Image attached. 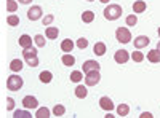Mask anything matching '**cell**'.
<instances>
[{"instance_id": "cell-38", "label": "cell", "mask_w": 160, "mask_h": 118, "mask_svg": "<svg viewBox=\"0 0 160 118\" xmlns=\"http://www.w3.org/2000/svg\"><path fill=\"white\" fill-rule=\"evenodd\" d=\"M21 3H29V2H32V0H19Z\"/></svg>"}, {"instance_id": "cell-21", "label": "cell", "mask_w": 160, "mask_h": 118, "mask_svg": "<svg viewBox=\"0 0 160 118\" xmlns=\"http://www.w3.org/2000/svg\"><path fill=\"white\" fill-rule=\"evenodd\" d=\"M130 113V107L127 106V104H120V106L117 107V115L120 116H127Z\"/></svg>"}, {"instance_id": "cell-25", "label": "cell", "mask_w": 160, "mask_h": 118, "mask_svg": "<svg viewBox=\"0 0 160 118\" xmlns=\"http://www.w3.org/2000/svg\"><path fill=\"white\" fill-rule=\"evenodd\" d=\"M35 116H37V118H48V116H50V110H48L47 107H42V109L37 110Z\"/></svg>"}, {"instance_id": "cell-7", "label": "cell", "mask_w": 160, "mask_h": 118, "mask_svg": "<svg viewBox=\"0 0 160 118\" xmlns=\"http://www.w3.org/2000/svg\"><path fill=\"white\" fill-rule=\"evenodd\" d=\"M114 59H115V62H117V64H127V62H128V59H130V54H128V51L120 50V51H115Z\"/></svg>"}, {"instance_id": "cell-32", "label": "cell", "mask_w": 160, "mask_h": 118, "mask_svg": "<svg viewBox=\"0 0 160 118\" xmlns=\"http://www.w3.org/2000/svg\"><path fill=\"white\" fill-rule=\"evenodd\" d=\"M7 22H8L10 26H18V24H19V18H18L16 15H10V16L7 18Z\"/></svg>"}, {"instance_id": "cell-28", "label": "cell", "mask_w": 160, "mask_h": 118, "mask_svg": "<svg viewBox=\"0 0 160 118\" xmlns=\"http://www.w3.org/2000/svg\"><path fill=\"white\" fill-rule=\"evenodd\" d=\"M64 113H66L64 106H55V109H53V115L55 116H62Z\"/></svg>"}, {"instance_id": "cell-15", "label": "cell", "mask_w": 160, "mask_h": 118, "mask_svg": "<svg viewBox=\"0 0 160 118\" xmlns=\"http://www.w3.org/2000/svg\"><path fill=\"white\" fill-rule=\"evenodd\" d=\"M61 50L66 51V53H71V51L74 50V42L71 40V38H66V40L61 42Z\"/></svg>"}, {"instance_id": "cell-5", "label": "cell", "mask_w": 160, "mask_h": 118, "mask_svg": "<svg viewBox=\"0 0 160 118\" xmlns=\"http://www.w3.org/2000/svg\"><path fill=\"white\" fill-rule=\"evenodd\" d=\"M42 8H40L38 5H35V7H32V8H29V11H28V18L31 19V21H38L40 18H42Z\"/></svg>"}, {"instance_id": "cell-13", "label": "cell", "mask_w": 160, "mask_h": 118, "mask_svg": "<svg viewBox=\"0 0 160 118\" xmlns=\"http://www.w3.org/2000/svg\"><path fill=\"white\" fill-rule=\"evenodd\" d=\"M18 42H19V45H21L22 48H31V46H32V38H31L29 35H26V34L19 37Z\"/></svg>"}, {"instance_id": "cell-27", "label": "cell", "mask_w": 160, "mask_h": 118, "mask_svg": "<svg viewBox=\"0 0 160 118\" xmlns=\"http://www.w3.org/2000/svg\"><path fill=\"white\" fill-rule=\"evenodd\" d=\"M127 26H131V27H135V26L138 24V18H136V15H130V16H127Z\"/></svg>"}, {"instance_id": "cell-34", "label": "cell", "mask_w": 160, "mask_h": 118, "mask_svg": "<svg viewBox=\"0 0 160 118\" xmlns=\"http://www.w3.org/2000/svg\"><path fill=\"white\" fill-rule=\"evenodd\" d=\"M53 19H55V16H53V15H47L43 18V26H50L53 22Z\"/></svg>"}, {"instance_id": "cell-33", "label": "cell", "mask_w": 160, "mask_h": 118, "mask_svg": "<svg viewBox=\"0 0 160 118\" xmlns=\"http://www.w3.org/2000/svg\"><path fill=\"white\" fill-rule=\"evenodd\" d=\"M77 46L80 48V50H85L87 46H88V40H87V38H78V40H77Z\"/></svg>"}, {"instance_id": "cell-4", "label": "cell", "mask_w": 160, "mask_h": 118, "mask_svg": "<svg viewBox=\"0 0 160 118\" xmlns=\"http://www.w3.org/2000/svg\"><path fill=\"white\" fill-rule=\"evenodd\" d=\"M101 80V75H99V70H93V72H88L87 77H85V83L87 86H96Z\"/></svg>"}, {"instance_id": "cell-42", "label": "cell", "mask_w": 160, "mask_h": 118, "mask_svg": "<svg viewBox=\"0 0 160 118\" xmlns=\"http://www.w3.org/2000/svg\"><path fill=\"white\" fill-rule=\"evenodd\" d=\"M87 2H93V0H87Z\"/></svg>"}, {"instance_id": "cell-3", "label": "cell", "mask_w": 160, "mask_h": 118, "mask_svg": "<svg viewBox=\"0 0 160 118\" xmlns=\"http://www.w3.org/2000/svg\"><path fill=\"white\" fill-rule=\"evenodd\" d=\"M115 38L120 43H130L131 42V34L127 27H118L115 31Z\"/></svg>"}, {"instance_id": "cell-8", "label": "cell", "mask_w": 160, "mask_h": 118, "mask_svg": "<svg viewBox=\"0 0 160 118\" xmlns=\"http://www.w3.org/2000/svg\"><path fill=\"white\" fill-rule=\"evenodd\" d=\"M99 69H101V65H99V62H96V61L88 59V61L83 62V72H85V73L93 72V70H99Z\"/></svg>"}, {"instance_id": "cell-39", "label": "cell", "mask_w": 160, "mask_h": 118, "mask_svg": "<svg viewBox=\"0 0 160 118\" xmlns=\"http://www.w3.org/2000/svg\"><path fill=\"white\" fill-rule=\"evenodd\" d=\"M101 3H109V0H99Z\"/></svg>"}, {"instance_id": "cell-41", "label": "cell", "mask_w": 160, "mask_h": 118, "mask_svg": "<svg viewBox=\"0 0 160 118\" xmlns=\"http://www.w3.org/2000/svg\"><path fill=\"white\" fill-rule=\"evenodd\" d=\"M157 32H158V35H160V27H158V31H157Z\"/></svg>"}, {"instance_id": "cell-30", "label": "cell", "mask_w": 160, "mask_h": 118, "mask_svg": "<svg viewBox=\"0 0 160 118\" xmlns=\"http://www.w3.org/2000/svg\"><path fill=\"white\" fill-rule=\"evenodd\" d=\"M34 42H35V45H37V46L42 48V46H45V37L38 34V35H35V37H34Z\"/></svg>"}, {"instance_id": "cell-6", "label": "cell", "mask_w": 160, "mask_h": 118, "mask_svg": "<svg viewBox=\"0 0 160 118\" xmlns=\"http://www.w3.org/2000/svg\"><path fill=\"white\" fill-rule=\"evenodd\" d=\"M99 107H101L102 110H106V112H112V110H114V102H112L111 97L102 96V97L99 99Z\"/></svg>"}, {"instance_id": "cell-2", "label": "cell", "mask_w": 160, "mask_h": 118, "mask_svg": "<svg viewBox=\"0 0 160 118\" xmlns=\"http://www.w3.org/2000/svg\"><path fill=\"white\" fill-rule=\"evenodd\" d=\"M22 78L21 77H18V75H11V77H8V80H7V88L10 89V91H18V89H21L22 88Z\"/></svg>"}, {"instance_id": "cell-1", "label": "cell", "mask_w": 160, "mask_h": 118, "mask_svg": "<svg viewBox=\"0 0 160 118\" xmlns=\"http://www.w3.org/2000/svg\"><path fill=\"white\" fill-rule=\"evenodd\" d=\"M122 13H123L122 7L112 3V5H109V7H106V10H104V18L108 19V21H115V19H118L120 16H122Z\"/></svg>"}, {"instance_id": "cell-9", "label": "cell", "mask_w": 160, "mask_h": 118, "mask_svg": "<svg viewBox=\"0 0 160 118\" xmlns=\"http://www.w3.org/2000/svg\"><path fill=\"white\" fill-rule=\"evenodd\" d=\"M149 43H151V38L146 37V35H139V37L135 38V48H136V50H141V48H144V46H148Z\"/></svg>"}, {"instance_id": "cell-26", "label": "cell", "mask_w": 160, "mask_h": 118, "mask_svg": "<svg viewBox=\"0 0 160 118\" xmlns=\"http://www.w3.org/2000/svg\"><path fill=\"white\" fill-rule=\"evenodd\" d=\"M82 78H83V75H82V72H78V70H75V72L71 73V82H74V83L82 82Z\"/></svg>"}, {"instance_id": "cell-18", "label": "cell", "mask_w": 160, "mask_h": 118, "mask_svg": "<svg viewBox=\"0 0 160 118\" xmlns=\"http://www.w3.org/2000/svg\"><path fill=\"white\" fill-rule=\"evenodd\" d=\"M148 59H149L151 62H154V64L160 62V53H158V50H152V51H149V53H148Z\"/></svg>"}, {"instance_id": "cell-22", "label": "cell", "mask_w": 160, "mask_h": 118, "mask_svg": "<svg viewBox=\"0 0 160 118\" xmlns=\"http://www.w3.org/2000/svg\"><path fill=\"white\" fill-rule=\"evenodd\" d=\"M10 69H11L13 72H19V70L22 69V61H19V59H13L11 64H10Z\"/></svg>"}, {"instance_id": "cell-17", "label": "cell", "mask_w": 160, "mask_h": 118, "mask_svg": "<svg viewBox=\"0 0 160 118\" xmlns=\"http://www.w3.org/2000/svg\"><path fill=\"white\" fill-rule=\"evenodd\" d=\"M87 94H88V89H87V86L78 85V86L75 88V96H77L78 99H85V97H87Z\"/></svg>"}, {"instance_id": "cell-40", "label": "cell", "mask_w": 160, "mask_h": 118, "mask_svg": "<svg viewBox=\"0 0 160 118\" xmlns=\"http://www.w3.org/2000/svg\"><path fill=\"white\" fill-rule=\"evenodd\" d=\"M157 50H158V53H160V42H158V45H157Z\"/></svg>"}, {"instance_id": "cell-29", "label": "cell", "mask_w": 160, "mask_h": 118, "mask_svg": "<svg viewBox=\"0 0 160 118\" xmlns=\"http://www.w3.org/2000/svg\"><path fill=\"white\" fill-rule=\"evenodd\" d=\"M131 58H133V61H135V62H142L144 61V54L141 53V51H133Z\"/></svg>"}, {"instance_id": "cell-14", "label": "cell", "mask_w": 160, "mask_h": 118, "mask_svg": "<svg viewBox=\"0 0 160 118\" xmlns=\"http://www.w3.org/2000/svg\"><path fill=\"white\" fill-rule=\"evenodd\" d=\"M146 8H148V5H146L144 0H138V2L133 3V11L135 13H144Z\"/></svg>"}, {"instance_id": "cell-11", "label": "cell", "mask_w": 160, "mask_h": 118, "mask_svg": "<svg viewBox=\"0 0 160 118\" xmlns=\"http://www.w3.org/2000/svg\"><path fill=\"white\" fill-rule=\"evenodd\" d=\"M58 35H59V29L53 27V26H48V27H47V38L55 40V38H58Z\"/></svg>"}, {"instance_id": "cell-10", "label": "cell", "mask_w": 160, "mask_h": 118, "mask_svg": "<svg viewBox=\"0 0 160 118\" xmlns=\"http://www.w3.org/2000/svg\"><path fill=\"white\" fill-rule=\"evenodd\" d=\"M22 106L26 109H37L38 107V101L34 97V96H26L22 99Z\"/></svg>"}, {"instance_id": "cell-31", "label": "cell", "mask_w": 160, "mask_h": 118, "mask_svg": "<svg viewBox=\"0 0 160 118\" xmlns=\"http://www.w3.org/2000/svg\"><path fill=\"white\" fill-rule=\"evenodd\" d=\"M13 116H15V118H31L32 115L29 112H26V110H16Z\"/></svg>"}, {"instance_id": "cell-12", "label": "cell", "mask_w": 160, "mask_h": 118, "mask_svg": "<svg viewBox=\"0 0 160 118\" xmlns=\"http://www.w3.org/2000/svg\"><path fill=\"white\" fill-rule=\"evenodd\" d=\"M22 58L28 61V59H32V58H37V50L35 48H24V51H22Z\"/></svg>"}, {"instance_id": "cell-19", "label": "cell", "mask_w": 160, "mask_h": 118, "mask_svg": "<svg viewBox=\"0 0 160 118\" xmlns=\"http://www.w3.org/2000/svg\"><path fill=\"white\" fill-rule=\"evenodd\" d=\"M38 78H40V82H42V83H50V82L53 80V75H51V72L43 70V72H40Z\"/></svg>"}, {"instance_id": "cell-16", "label": "cell", "mask_w": 160, "mask_h": 118, "mask_svg": "<svg viewBox=\"0 0 160 118\" xmlns=\"http://www.w3.org/2000/svg\"><path fill=\"white\" fill-rule=\"evenodd\" d=\"M93 53H95L96 56H104V53H106V45H104L102 42L95 43V48H93Z\"/></svg>"}, {"instance_id": "cell-20", "label": "cell", "mask_w": 160, "mask_h": 118, "mask_svg": "<svg viewBox=\"0 0 160 118\" xmlns=\"http://www.w3.org/2000/svg\"><path fill=\"white\" fill-rule=\"evenodd\" d=\"M61 61H62V64H64V65H69V67L75 64V58H74L72 54H69V53H66V54L62 56V59H61Z\"/></svg>"}, {"instance_id": "cell-37", "label": "cell", "mask_w": 160, "mask_h": 118, "mask_svg": "<svg viewBox=\"0 0 160 118\" xmlns=\"http://www.w3.org/2000/svg\"><path fill=\"white\" fill-rule=\"evenodd\" d=\"M154 115L152 113H149V112H144V113H141V118H152Z\"/></svg>"}, {"instance_id": "cell-35", "label": "cell", "mask_w": 160, "mask_h": 118, "mask_svg": "<svg viewBox=\"0 0 160 118\" xmlns=\"http://www.w3.org/2000/svg\"><path fill=\"white\" fill-rule=\"evenodd\" d=\"M15 109V101L11 97H7V110H13Z\"/></svg>"}, {"instance_id": "cell-36", "label": "cell", "mask_w": 160, "mask_h": 118, "mask_svg": "<svg viewBox=\"0 0 160 118\" xmlns=\"http://www.w3.org/2000/svg\"><path fill=\"white\" fill-rule=\"evenodd\" d=\"M26 62H28V64L31 65V67H37V65H38V59H37V58H32V59H28V61H26Z\"/></svg>"}, {"instance_id": "cell-23", "label": "cell", "mask_w": 160, "mask_h": 118, "mask_svg": "<svg viewBox=\"0 0 160 118\" xmlns=\"http://www.w3.org/2000/svg\"><path fill=\"white\" fill-rule=\"evenodd\" d=\"M93 19H95V13L93 11H83L82 13V21L83 22H93Z\"/></svg>"}, {"instance_id": "cell-24", "label": "cell", "mask_w": 160, "mask_h": 118, "mask_svg": "<svg viewBox=\"0 0 160 118\" xmlns=\"http://www.w3.org/2000/svg\"><path fill=\"white\" fill-rule=\"evenodd\" d=\"M7 10H8V13H15L18 10V2L16 0H7Z\"/></svg>"}]
</instances>
